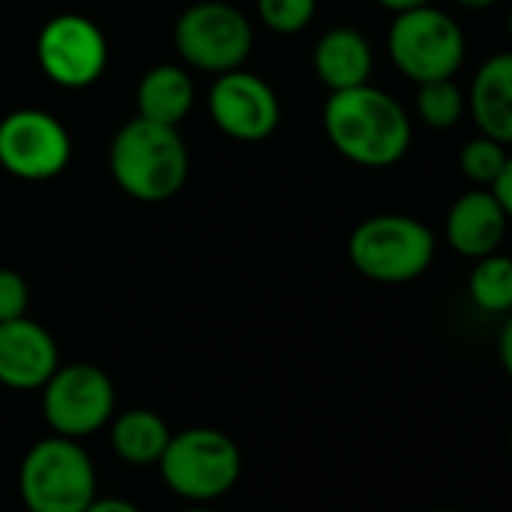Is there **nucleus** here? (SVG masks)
<instances>
[{
    "label": "nucleus",
    "instance_id": "1a4fd4ad",
    "mask_svg": "<svg viewBox=\"0 0 512 512\" xmlns=\"http://www.w3.org/2000/svg\"><path fill=\"white\" fill-rule=\"evenodd\" d=\"M43 416L61 437H91L115 416V386L97 365H58L43 386Z\"/></svg>",
    "mask_w": 512,
    "mask_h": 512
},
{
    "label": "nucleus",
    "instance_id": "a211bd4d",
    "mask_svg": "<svg viewBox=\"0 0 512 512\" xmlns=\"http://www.w3.org/2000/svg\"><path fill=\"white\" fill-rule=\"evenodd\" d=\"M470 302L491 317H506L512 311V256L494 250L473 260L467 278Z\"/></svg>",
    "mask_w": 512,
    "mask_h": 512
},
{
    "label": "nucleus",
    "instance_id": "aec40b11",
    "mask_svg": "<svg viewBox=\"0 0 512 512\" xmlns=\"http://www.w3.org/2000/svg\"><path fill=\"white\" fill-rule=\"evenodd\" d=\"M506 157H509V151H506L503 142L479 133V136H473V139L464 142V148L458 154V169H461V175L473 187H491L494 178L500 175Z\"/></svg>",
    "mask_w": 512,
    "mask_h": 512
},
{
    "label": "nucleus",
    "instance_id": "7ed1b4c3",
    "mask_svg": "<svg viewBox=\"0 0 512 512\" xmlns=\"http://www.w3.org/2000/svg\"><path fill=\"white\" fill-rule=\"evenodd\" d=\"M437 253L434 232L410 214L365 217L347 241L353 269L374 284H410L422 278Z\"/></svg>",
    "mask_w": 512,
    "mask_h": 512
},
{
    "label": "nucleus",
    "instance_id": "2eb2a0df",
    "mask_svg": "<svg viewBox=\"0 0 512 512\" xmlns=\"http://www.w3.org/2000/svg\"><path fill=\"white\" fill-rule=\"evenodd\" d=\"M374 49L368 37L350 25L329 28L314 46V73L332 91H347L371 82Z\"/></svg>",
    "mask_w": 512,
    "mask_h": 512
},
{
    "label": "nucleus",
    "instance_id": "ddd939ff",
    "mask_svg": "<svg viewBox=\"0 0 512 512\" xmlns=\"http://www.w3.org/2000/svg\"><path fill=\"white\" fill-rule=\"evenodd\" d=\"M506 226L509 217L494 199V193L488 187H470L449 205L443 220V235L458 256L479 260V256L500 250Z\"/></svg>",
    "mask_w": 512,
    "mask_h": 512
},
{
    "label": "nucleus",
    "instance_id": "c756f323",
    "mask_svg": "<svg viewBox=\"0 0 512 512\" xmlns=\"http://www.w3.org/2000/svg\"><path fill=\"white\" fill-rule=\"evenodd\" d=\"M431 512H464V509H455V506H443V509H431Z\"/></svg>",
    "mask_w": 512,
    "mask_h": 512
},
{
    "label": "nucleus",
    "instance_id": "dca6fc26",
    "mask_svg": "<svg viewBox=\"0 0 512 512\" xmlns=\"http://www.w3.org/2000/svg\"><path fill=\"white\" fill-rule=\"evenodd\" d=\"M196 100V85L184 67L157 64L136 85V115L154 124L178 127Z\"/></svg>",
    "mask_w": 512,
    "mask_h": 512
},
{
    "label": "nucleus",
    "instance_id": "39448f33",
    "mask_svg": "<svg viewBox=\"0 0 512 512\" xmlns=\"http://www.w3.org/2000/svg\"><path fill=\"white\" fill-rule=\"evenodd\" d=\"M19 497L28 512H85L97 497L91 455L73 437H43L22 458Z\"/></svg>",
    "mask_w": 512,
    "mask_h": 512
},
{
    "label": "nucleus",
    "instance_id": "20e7f679",
    "mask_svg": "<svg viewBox=\"0 0 512 512\" xmlns=\"http://www.w3.org/2000/svg\"><path fill=\"white\" fill-rule=\"evenodd\" d=\"M163 485L187 503L211 506L229 494L241 476V449L217 428H184L169 437L160 461Z\"/></svg>",
    "mask_w": 512,
    "mask_h": 512
},
{
    "label": "nucleus",
    "instance_id": "cd10ccee",
    "mask_svg": "<svg viewBox=\"0 0 512 512\" xmlns=\"http://www.w3.org/2000/svg\"><path fill=\"white\" fill-rule=\"evenodd\" d=\"M178 512H214L211 506H202V503H190V506H184V509H178Z\"/></svg>",
    "mask_w": 512,
    "mask_h": 512
},
{
    "label": "nucleus",
    "instance_id": "f03ea898",
    "mask_svg": "<svg viewBox=\"0 0 512 512\" xmlns=\"http://www.w3.org/2000/svg\"><path fill=\"white\" fill-rule=\"evenodd\" d=\"M109 172L115 184L136 202L160 205L181 193L190 157L178 127L148 118L127 121L109 145Z\"/></svg>",
    "mask_w": 512,
    "mask_h": 512
},
{
    "label": "nucleus",
    "instance_id": "a878e982",
    "mask_svg": "<svg viewBox=\"0 0 512 512\" xmlns=\"http://www.w3.org/2000/svg\"><path fill=\"white\" fill-rule=\"evenodd\" d=\"M374 4H380L383 10H389L395 16V13H404V10L425 7V4H431V0H374Z\"/></svg>",
    "mask_w": 512,
    "mask_h": 512
},
{
    "label": "nucleus",
    "instance_id": "c85d7f7f",
    "mask_svg": "<svg viewBox=\"0 0 512 512\" xmlns=\"http://www.w3.org/2000/svg\"><path fill=\"white\" fill-rule=\"evenodd\" d=\"M506 34L512 37V10H509V16H506Z\"/></svg>",
    "mask_w": 512,
    "mask_h": 512
},
{
    "label": "nucleus",
    "instance_id": "bb28decb",
    "mask_svg": "<svg viewBox=\"0 0 512 512\" xmlns=\"http://www.w3.org/2000/svg\"><path fill=\"white\" fill-rule=\"evenodd\" d=\"M452 4L461 7V10H470V13H485V10L497 7L500 0H452Z\"/></svg>",
    "mask_w": 512,
    "mask_h": 512
},
{
    "label": "nucleus",
    "instance_id": "f3484780",
    "mask_svg": "<svg viewBox=\"0 0 512 512\" xmlns=\"http://www.w3.org/2000/svg\"><path fill=\"white\" fill-rule=\"evenodd\" d=\"M109 425H112L109 428L112 452L133 467L157 464L169 437H172L166 419L154 410H145V407L124 410L121 416H112Z\"/></svg>",
    "mask_w": 512,
    "mask_h": 512
},
{
    "label": "nucleus",
    "instance_id": "f257e3e1",
    "mask_svg": "<svg viewBox=\"0 0 512 512\" xmlns=\"http://www.w3.org/2000/svg\"><path fill=\"white\" fill-rule=\"evenodd\" d=\"M323 130L344 160L365 169L395 166L413 142V124L404 106L371 82L332 91L323 106Z\"/></svg>",
    "mask_w": 512,
    "mask_h": 512
},
{
    "label": "nucleus",
    "instance_id": "5701e85b",
    "mask_svg": "<svg viewBox=\"0 0 512 512\" xmlns=\"http://www.w3.org/2000/svg\"><path fill=\"white\" fill-rule=\"evenodd\" d=\"M488 190L494 193V199L500 202V208H503V211H506V217L512 220V154L506 157V163H503L500 175L494 178V184H491Z\"/></svg>",
    "mask_w": 512,
    "mask_h": 512
},
{
    "label": "nucleus",
    "instance_id": "6e6552de",
    "mask_svg": "<svg viewBox=\"0 0 512 512\" xmlns=\"http://www.w3.org/2000/svg\"><path fill=\"white\" fill-rule=\"evenodd\" d=\"M37 64L43 76L67 91L91 88L109 64V43L97 22L79 13L52 16L37 34Z\"/></svg>",
    "mask_w": 512,
    "mask_h": 512
},
{
    "label": "nucleus",
    "instance_id": "9b49d317",
    "mask_svg": "<svg viewBox=\"0 0 512 512\" xmlns=\"http://www.w3.org/2000/svg\"><path fill=\"white\" fill-rule=\"evenodd\" d=\"M208 115L214 127L235 142H263L281 124V100L266 79L238 67L214 79Z\"/></svg>",
    "mask_w": 512,
    "mask_h": 512
},
{
    "label": "nucleus",
    "instance_id": "f8f14e48",
    "mask_svg": "<svg viewBox=\"0 0 512 512\" xmlns=\"http://www.w3.org/2000/svg\"><path fill=\"white\" fill-rule=\"evenodd\" d=\"M58 365L61 356L49 329L28 317L0 323V386L16 392L43 389Z\"/></svg>",
    "mask_w": 512,
    "mask_h": 512
},
{
    "label": "nucleus",
    "instance_id": "6ab92c4d",
    "mask_svg": "<svg viewBox=\"0 0 512 512\" xmlns=\"http://www.w3.org/2000/svg\"><path fill=\"white\" fill-rule=\"evenodd\" d=\"M467 112V97L452 79L422 82L416 91V115L431 130H452Z\"/></svg>",
    "mask_w": 512,
    "mask_h": 512
},
{
    "label": "nucleus",
    "instance_id": "9d476101",
    "mask_svg": "<svg viewBox=\"0 0 512 512\" xmlns=\"http://www.w3.org/2000/svg\"><path fill=\"white\" fill-rule=\"evenodd\" d=\"M73 157L67 127L43 109H16L0 118V166L22 181H52Z\"/></svg>",
    "mask_w": 512,
    "mask_h": 512
},
{
    "label": "nucleus",
    "instance_id": "b1692460",
    "mask_svg": "<svg viewBox=\"0 0 512 512\" xmlns=\"http://www.w3.org/2000/svg\"><path fill=\"white\" fill-rule=\"evenodd\" d=\"M497 359H500L506 377L512 380V311L506 314L503 329H500V338H497Z\"/></svg>",
    "mask_w": 512,
    "mask_h": 512
},
{
    "label": "nucleus",
    "instance_id": "7c9ffc66",
    "mask_svg": "<svg viewBox=\"0 0 512 512\" xmlns=\"http://www.w3.org/2000/svg\"><path fill=\"white\" fill-rule=\"evenodd\" d=\"M509 455H512V428H509Z\"/></svg>",
    "mask_w": 512,
    "mask_h": 512
},
{
    "label": "nucleus",
    "instance_id": "4be33fe9",
    "mask_svg": "<svg viewBox=\"0 0 512 512\" xmlns=\"http://www.w3.org/2000/svg\"><path fill=\"white\" fill-rule=\"evenodd\" d=\"M31 287L16 269H0V323L28 317Z\"/></svg>",
    "mask_w": 512,
    "mask_h": 512
},
{
    "label": "nucleus",
    "instance_id": "423d86ee",
    "mask_svg": "<svg viewBox=\"0 0 512 512\" xmlns=\"http://www.w3.org/2000/svg\"><path fill=\"white\" fill-rule=\"evenodd\" d=\"M386 52L401 76L422 85L452 79L464 64L467 40L461 25L446 10L425 4L395 13L386 34Z\"/></svg>",
    "mask_w": 512,
    "mask_h": 512
},
{
    "label": "nucleus",
    "instance_id": "393cba45",
    "mask_svg": "<svg viewBox=\"0 0 512 512\" xmlns=\"http://www.w3.org/2000/svg\"><path fill=\"white\" fill-rule=\"evenodd\" d=\"M85 512H142V509L124 497H94Z\"/></svg>",
    "mask_w": 512,
    "mask_h": 512
},
{
    "label": "nucleus",
    "instance_id": "412c9836",
    "mask_svg": "<svg viewBox=\"0 0 512 512\" xmlns=\"http://www.w3.org/2000/svg\"><path fill=\"white\" fill-rule=\"evenodd\" d=\"M256 16L272 34L293 37L314 22L317 0H256Z\"/></svg>",
    "mask_w": 512,
    "mask_h": 512
},
{
    "label": "nucleus",
    "instance_id": "0eeeda50",
    "mask_svg": "<svg viewBox=\"0 0 512 512\" xmlns=\"http://www.w3.org/2000/svg\"><path fill=\"white\" fill-rule=\"evenodd\" d=\"M172 40L187 67L220 76L250 58L253 28L226 0H199L178 16Z\"/></svg>",
    "mask_w": 512,
    "mask_h": 512
},
{
    "label": "nucleus",
    "instance_id": "4468645a",
    "mask_svg": "<svg viewBox=\"0 0 512 512\" xmlns=\"http://www.w3.org/2000/svg\"><path fill=\"white\" fill-rule=\"evenodd\" d=\"M467 109L479 133L512 145V52H497L479 64L467 91Z\"/></svg>",
    "mask_w": 512,
    "mask_h": 512
}]
</instances>
